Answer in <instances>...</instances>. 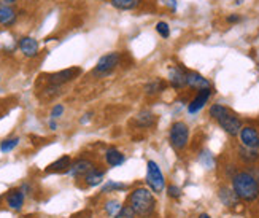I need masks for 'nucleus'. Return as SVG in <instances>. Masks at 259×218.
<instances>
[{
	"instance_id": "f257e3e1",
	"label": "nucleus",
	"mask_w": 259,
	"mask_h": 218,
	"mask_svg": "<svg viewBox=\"0 0 259 218\" xmlns=\"http://www.w3.org/2000/svg\"><path fill=\"white\" fill-rule=\"evenodd\" d=\"M231 187L243 202H254L259 198V180L250 170H239L231 178Z\"/></svg>"
},
{
	"instance_id": "f03ea898",
	"label": "nucleus",
	"mask_w": 259,
	"mask_h": 218,
	"mask_svg": "<svg viewBox=\"0 0 259 218\" xmlns=\"http://www.w3.org/2000/svg\"><path fill=\"white\" fill-rule=\"evenodd\" d=\"M127 204L137 218H151L156 212V198L154 193L148 187L135 188L127 198Z\"/></svg>"
},
{
	"instance_id": "7ed1b4c3",
	"label": "nucleus",
	"mask_w": 259,
	"mask_h": 218,
	"mask_svg": "<svg viewBox=\"0 0 259 218\" xmlns=\"http://www.w3.org/2000/svg\"><path fill=\"white\" fill-rule=\"evenodd\" d=\"M168 142L177 152H183L189 142V126L185 121H175L168 131Z\"/></svg>"
},
{
	"instance_id": "20e7f679",
	"label": "nucleus",
	"mask_w": 259,
	"mask_h": 218,
	"mask_svg": "<svg viewBox=\"0 0 259 218\" xmlns=\"http://www.w3.org/2000/svg\"><path fill=\"white\" fill-rule=\"evenodd\" d=\"M146 185L154 193V194H161L165 190V177L162 174V170L156 161L150 159L146 163Z\"/></svg>"
},
{
	"instance_id": "39448f33",
	"label": "nucleus",
	"mask_w": 259,
	"mask_h": 218,
	"mask_svg": "<svg viewBox=\"0 0 259 218\" xmlns=\"http://www.w3.org/2000/svg\"><path fill=\"white\" fill-rule=\"evenodd\" d=\"M121 64V54L113 51V53H107L104 54L100 59L97 61L96 67H94V70L93 74L97 75V77H105L108 74H111L115 70V68Z\"/></svg>"
},
{
	"instance_id": "423d86ee",
	"label": "nucleus",
	"mask_w": 259,
	"mask_h": 218,
	"mask_svg": "<svg viewBox=\"0 0 259 218\" xmlns=\"http://www.w3.org/2000/svg\"><path fill=\"white\" fill-rule=\"evenodd\" d=\"M81 75V68L80 67H70V68H64L61 72H54L45 75V80L48 82V85H56V86H62L69 82H73L75 78Z\"/></svg>"
},
{
	"instance_id": "0eeeda50",
	"label": "nucleus",
	"mask_w": 259,
	"mask_h": 218,
	"mask_svg": "<svg viewBox=\"0 0 259 218\" xmlns=\"http://www.w3.org/2000/svg\"><path fill=\"white\" fill-rule=\"evenodd\" d=\"M217 123L220 124V128L231 137H237L240 134L242 128H243L240 118L235 113H232L231 110L224 115V117H221Z\"/></svg>"
},
{
	"instance_id": "6e6552de",
	"label": "nucleus",
	"mask_w": 259,
	"mask_h": 218,
	"mask_svg": "<svg viewBox=\"0 0 259 218\" xmlns=\"http://www.w3.org/2000/svg\"><path fill=\"white\" fill-rule=\"evenodd\" d=\"M240 143L251 150H259V131L254 126H243L239 134Z\"/></svg>"
},
{
	"instance_id": "1a4fd4ad",
	"label": "nucleus",
	"mask_w": 259,
	"mask_h": 218,
	"mask_svg": "<svg viewBox=\"0 0 259 218\" xmlns=\"http://www.w3.org/2000/svg\"><path fill=\"white\" fill-rule=\"evenodd\" d=\"M93 167H96V166H94V163L91 161V159H88V158H78V159H75V161L72 163L70 169L67 170L65 174H69L73 178H80V177H84Z\"/></svg>"
},
{
	"instance_id": "9d476101",
	"label": "nucleus",
	"mask_w": 259,
	"mask_h": 218,
	"mask_svg": "<svg viewBox=\"0 0 259 218\" xmlns=\"http://www.w3.org/2000/svg\"><path fill=\"white\" fill-rule=\"evenodd\" d=\"M186 75L188 70H185L182 65H175L168 70V83L174 89H183L186 88Z\"/></svg>"
},
{
	"instance_id": "9b49d317",
	"label": "nucleus",
	"mask_w": 259,
	"mask_h": 218,
	"mask_svg": "<svg viewBox=\"0 0 259 218\" xmlns=\"http://www.w3.org/2000/svg\"><path fill=\"white\" fill-rule=\"evenodd\" d=\"M211 97V88H208V89H200V91H197V94H196V97L193 99L188 104V113H191V115H194V113H197V112H200L202 108L205 107V104L208 102V99Z\"/></svg>"
},
{
	"instance_id": "f8f14e48",
	"label": "nucleus",
	"mask_w": 259,
	"mask_h": 218,
	"mask_svg": "<svg viewBox=\"0 0 259 218\" xmlns=\"http://www.w3.org/2000/svg\"><path fill=\"white\" fill-rule=\"evenodd\" d=\"M218 198H220V201L224 207H228V209H235L242 202L237 194H235V191L232 190V187L229 188L226 185L218 190Z\"/></svg>"
},
{
	"instance_id": "ddd939ff",
	"label": "nucleus",
	"mask_w": 259,
	"mask_h": 218,
	"mask_svg": "<svg viewBox=\"0 0 259 218\" xmlns=\"http://www.w3.org/2000/svg\"><path fill=\"white\" fill-rule=\"evenodd\" d=\"M18 47L26 57H35L38 56V51H40L38 42L32 37H21L18 42Z\"/></svg>"
},
{
	"instance_id": "4468645a",
	"label": "nucleus",
	"mask_w": 259,
	"mask_h": 218,
	"mask_svg": "<svg viewBox=\"0 0 259 218\" xmlns=\"http://www.w3.org/2000/svg\"><path fill=\"white\" fill-rule=\"evenodd\" d=\"M24 201H26V194L22 193L21 188H11L7 193V205L10 209L21 210L22 205H24Z\"/></svg>"
},
{
	"instance_id": "2eb2a0df",
	"label": "nucleus",
	"mask_w": 259,
	"mask_h": 218,
	"mask_svg": "<svg viewBox=\"0 0 259 218\" xmlns=\"http://www.w3.org/2000/svg\"><path fill=\"white\" fill-rule=\"evenodd\" d=\"M186 88L200 91V89L211 88V85H210L208 80L205 77H202L200 74H197V72H188V75H186Z\"/></svg>"
},
{
	"instance_id": "dca6fc26",
	"label": "nucleus",
	"mask_w": 259,
	"mask_h": 218,
	"mask_svg": "<svg viewBox=\"0 0 259 218\" xmlns=\"http://www.w3.org/2000/svg\"><path fill=\"white\" fill-rule=\"evenodd\" d=\"M72 163H73L72 158L69 155H64L59 159H56L54 163H51L47 169H45V172H47V174H61V172L69 170Z\"/></svg>"
},
{
	"instance_id": "f3484780",
	"label": "nucleus",
	"mask_w": 259,
	"mask_h": 218,
	"mask_svg": "<svg viewBox=\"0 0 259 218\" xmlns=\"http://www.w3.org/2000/svg\"><path fill=\"white\" fill-rule=\"evenodd\" d=\"M16 10L11 7V5H0V26H5V27H11L16 24Z\"/></svg>"
},
{
	"instance_id": "a211bd4d",
	"label": "nucleus",
	"mask_w": 259,
	"mask_h": 218,
	"mask_svg": "<svg viewBox=\"0 0 259 218\" xmlns=\"http://www.w3.org/2000/svg\"><path fill=\"white\" fill-rule=\"evenodd\" d=\"M104 178H105V169H100V167H93L83 177L86 187H89V188H94V187L102 185Z\"/></svg>"
},
{
	"instance_id": "6ab92c4d",
	"label": "nucleus",
	"mask_w": 259,
	"mask_h": 218,
	"mask_svg": "<svg viewBox=\"0 0 259 218\" xmlns=\"http://www.w3.org/2000/svg\"><path fill=\"white\" fill-rule=\"evenodd\" d=\"M124 161H126V156L122 155L118 148L110 147L108 150L105 152V163H107L108 167H119Z\"/></svg>"
},
{
	"instance_id": "aec40b11",
	"label": "nucleus",
	"mask_w": 259,
	"mask_h": 218,
	"mask_svg": "<svg viewBox=\"0 0 259 218\" xmlns=\"http://www.w3.org/2000/svg\"><path fill=\"white\" fill-rule=\"evenodd\" d=\"M237 156L242 163L248 164V166H253L259 161V152L257 150H251V148H246L243 145H240L237 148Z\"/></svg>"
},
{
	"instance_id": "412c9836",
	"label": "nucleus",
	"mask_w": 259,
	"mask_h": 218,
	"mask_svg": "<svg viewBox=\"0 0 259 218\" xmlns=\"http://www.w3.org/2000/svg\"><path fill=\"white\" fill-rule=\"evenodd\" d=\"M154 123H156V117L150 110H142L137 117H135V126H137V128H142V129L153 128Z\"/></svg>"
},
{
	"instance_id": "4be33fe9",
	"label": "nucleus",
	"mask_w": 259,
	"mask_h": 218,
	"mask_svg": "<svg viewBox=\"0 0 259 218\" xmlns=\"http://www.w3.org/2000/svg\"><path fill=\"white\" fill-rule=\"evenodd\" d=\"M165 88H167L165 82H162V80H159V78H154V80H151V82L146 83L143 89H145V94L146 96L154 97L157 94H161L162 91H165Z\"/></svg>"
},
{
	"instance_id": "5701e85b",
	"label": "nucleus",
	"mask_w": 259,
	"mask_h": 218,
	"mask_svg": "<svg viewBox=\"0 0 259 218\" xmlns=\"http://www.w3.org/2000/svg\"><path fill=\"white\" fill-rule=\"evenodd\" d=\"M110 5L119 11H129L139 8L142 5V0H110Z\"/></svg>"
},
{
	"instance_id": "b1692460",
	"label": "nucleus",
	"mask_w": 259,
	"mask_h": 218,
	"mask_svg": "<svg viewBox=\"0 0 259 218\" xmlns=\"http://www.w3.org/2000/svg\"><path fill=\"white\" fill-rule=\"evenodd\" d=\"M229 112V108L226 107V105H223V104H213L211 107H210V110H208V115H210V118L211 120H215V121H218L221 117H224Z\"/></svg>"
},
{
	"instance_id": "393cba45",
	"label": "nucleus",
	"mask_w": 259,
	"mask_h": 218,
	"mask_svg": "<svg viewBox=\"0 0 259 218\" xmlns=\"http://www.w3.org/2000/svg\"><path fill=\"white\" fill-rule=\"evenodd\" d=\"M121 207H122V204H121L118 199H110V201L105 202L104 210H105V213H107L108 216H115V215L121 210Z\"/></svg>"
},
{
	"instance_id": "a878e982",
	"label": "nucleus",
	"mask_w": 259,
	"mask_h": 218,
	"mask_svg": "<svg viewBox=\"0 0 259 218\" xmlns=\"http://www.w3.org/2000/svg\"><path fill=\"white\" fill-rule=\"evenodd\" d=\"M18 145H19V137H10V139H5L2 143H0V152L10 153V152H13Z\"/></svg>"
},
{
	"instance_id": "bb28decb",
	"label": "nucleus",
	"mask_w": 259,
	"mask_h": 218,
	"mask_svg": "<svg viewBox=\"0 0 259 218\" xmlns=\"http://www.w3.org/2000/svg\"><path fill=\"white\" fill-rule=\"evenodd\" d=\"M122 190H126V185H124V183H119V181H115V180L107 181L105 185L102 187V193H104V194L115 193V191H122Z\"/></svg>"
},
{
	"instance_id": "cd10ccee",
	"label": "nucleus",
	"mask_w": 259,
	"mask_h": 218,
	"mask_svg": "<svg viewBox=\"0 0 259 218\" xmlns=\"http://www.w3.org/2000/svg\"><path fill=\"white\" fill-rule=\"evenodd\" d=\"M199 161L202 163V166H204L205 169H213V166H215V158H213V155L207 150L200 153Z\"/></svg>"
},
{
	"instance_id": "c85d7f7f",
	"label": "nucleus",
	"mask_w": 259,
	"mask_h": 218,
	"mask_svg": "<svg viewBox=\"0 0 259 218\" xmlns=\"http://www.w3.org/2000/svg\"><path fill=\"white\" fill-rule=\"evenodd\" d=\"M156 32L159 33V35L162 37V39H168L170 37V27H168V24L165 21H159L156 24Z\"/></svg>"
},
{
	"instance_id": "c756f323",
	"label": "nucleus",
	"mask_w": 259,
	"mask_h": 218,
	"mask_svg": "<svg viewBox=\"0 0 259 218\" xmlns=\"http://www.w3.org/2000/svg\"><path fill=\"white\" fill-rule=\"evenodd\" d=\"M61 94V86H56V85H48L47 88L43 89V97L45 99H53L54 96Z\"/></svg>"
},
{
	"instance_id": "7c9ffc66",
	"label": "nucleus",
	"mask_w": 259,
	"mask_h": 218,
	"mask_svg": "<svg viewBox=\"0 0 259 218\" xmlns=\"http://www.w3.org/2000/svg\"><path fill=\"white\" fill-rule=\"evenodd\" d=\"M113 218H137V215L134 213V210L131 209V205L126 204V205H122L121 210H119Z\"/></svg>"
},
{
	"instance_id": "2f4dec72",
	"label": "nucleus",
	"mask_w": 259,
	"mask_h": 218,
	"mask_svg": "<svg viewBox=\"0 0 259 218\" xmlns=\"http://www.w3.org/2000/svg\"><path fill=\"white\" fill-rule=\"evenodd\" d=\"M167 194H168V198H170V199H180V198H182V188L172 183V185L167 187Z\"/></svg>"
},
{
	"instance_id": "473e14b6",
	"label": "nucleus",
	"mask_w": 259,
	"mask_h": 218,
	"mask_svg": "<svg viewBox=\"0 0 259 218\" xmlns=\"http://www.w3.org/2000/svg\"><path fill=\"white\" fill-rule=\"evenodd\" d=\"M64 105L62 104H56L53 108H51V113H50V117H51V120H58V118H61L62 117V113H64Z\"/></svg>"
},
{
	"instance_id": "72a5a7b5",
	"label": "nucleus",
	"mask_w": 259,
	"mask_h": 218,
	"mask_svg": "<svg viewBox=\"0 0 259 218\" xmlns=\"http://www.w3.org/2000/svg\"><path fill=\"white\" fill-rule=\"evenodd\" d=\"M161 2L170 11H177V0H161Z\"/></svg>"
},
{
	"instance_id": "f704fd0d",
	"label": "nucleus",
	"mask_w": 259,
	"mask_h": 218,
	"mask_svg": "<svg viewBox=\"0 0 259 218\" xmlns=\"http://www.w3.org/2000/svg\"><path fill=\"white\" fill-rule=\"evenodd\" d=\"M242 18L239 16V15H229L228 18H226V21L229 22V24H235V22H239Z\"/></svg>"
},
{
	"instance_id": "c9c22d12",
	"label": "nucleus",
	"mask_w": 259,
	"mask_h": 218,
	"mask_svg": "<svg viewBox=\"0 0 259 218\" xmlns=\"http://www.w3.org/2000/svg\"><path fill=\"white\" fill-rule=\"evenodd\" d=\"M93 118V112H89V113H86L84 115V117L81 118V124H84V123H88L89 120H91Z\"/></svg>"
},
{
	"instance_id": "e433bc0d",
	"label": "nucleus",
	"mask_w": 259,
	"mask_h": 218,
	"mask_svg": "<svg viewBox=\"0 0 259 218\" xmlns=\"http://www.w3.org/2000/svg\"><path fill=\"white\" fill-rule=\"evenodd\" d=\"M48 126H50V129H51V131H56V129H58V123H56V120H50Z\"/></svg>"
},
{
	"instance_id": "4c0bfd02",
	"label": "nucleus",
	"mask_w": 259,
	"mask_h": 218,
	"mask_svg": "<svg viewBox=\"0 0 259 218\" xmlns=\"http://www.w3.org/2000/svg\"><path fill=\"white\" fill-rule=\"evenodd\" d=\"M2 2H4L5 5H13V4L18 2V0H2Z\"/></svg>"
},
{
	"instance_id": "58836bf2",
	"label": "nucleus",
	"mask_w": 259,
	"mask_h": 218,
	"mask_svg": "<svg viewBox=\"0 0 259 218\" xmlns=\"http://www.w3.org/2000/svg\"><path fill=\"white\" fill-rule=\"evenodd\" d=\"M199 218H211V216H210L208 213H200V215H199Z\"/></svg>"
},
{
	"instance_id": "ea45409f",
	"label": "nucleus",
	"mask_w": 259,
	"mask_h": 218,
	"mask_svg": "<svg viewBox=\"0 0 259 218\" xmlns=\"http://www.w3.org/2000/svg\"><path fill=\"white\" fill-rule=\"evenodd\" d=\"M257 204H259V198H257Z\"/></svg>"
}]
</instances>
